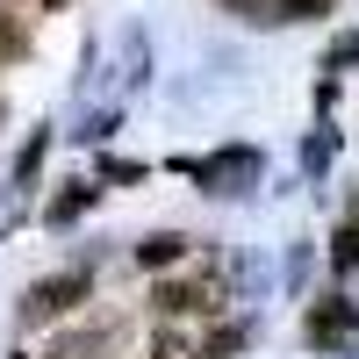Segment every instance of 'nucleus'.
I'll list each match as a JSON object with an SVG mask.
<instances>
[{
    "mask_svg": "<svg viewBox=\"0 0 359 359\" xmlns=\"http://www.w3.org/2000/svg\"><path fill=\"white\" fill-rule=\"evenodd\" d=\"M331 65H359V29H352V36H338V43H331Z\"/></svg>",
    "mask_w": 359,
    "mask_h": 359,
    "instance_id": "14",
    "label": "nucleus"
},
{
    "mask_svg": "<svg viewBox=\"0 0 359 359\" xmlns=\"http://www.w3.org/2000/svg\"><path fill=\"white\" fill-rule=\"evenodd\" d=\"M237 345H245V323H223V331H216V338H208V352H216V359H230Z\"/></svg>",
    "mask_w": 359,
    "mask_h": 359,
    "instance_id": "11",
    "label": "nucleus"
},
{
    "mask_svg": "<svg viewBox=\"0 0 359 359\" xmlns=\"http://www.w3.org/2000/svg\"><path fill=\"white\" fill-rule=\"evenodd\" d=\"M43 144H50V130H29V144L15 151V180H22V187H36V165H43Z\"/></svg>",
    "mask_w": 359,
    "mask_h": 359,
    "instance_id": "5",
    "label": "nucleus"
},
{
    "mask_svg": "<svg viewBox=\"0 0 359 359\" xmlns=\"http://www.w3.org/2000/svg\"><path fill=\"white\" fill-rule=\"evenodd\" d=\"M331 266H338V273H359V223H345L331 237Z\"/></svg>",
    "mask_w": 359,
    "mask_h": 359,
    "instance_id": "8",
    "label": "nucleus"
},
{
    "mask_svg": "<svg viewBox=\"0 0 359 359\" xmlns=\"http://www.w3.org/2000/svg\"><path fill=\"white\" fill-rule=\"evenodd\" d=\"M43 8H65V0H43Z\"/></svg>",
    "mask_w": 359,
    "mask_h": 359,
    "instance_id": "15",
    "label": "nucleus"
},
{
    "mask_svg": "<svg viewBox=\"0 0 359 359\" xmlns=\"http://www.w3.org/2000/svg\"><path fill=\"white\" fill-rule=\"evenodd\" d=\"M86 302V266L79 273H50V280H29L22 287V323H50V316H65Z\"/></svg>",
    "mask_w": 359,
    "mask_h": 359,
    "instance_id": "2",
    "label": "nucleus"
},
{
    "mask_svg": "<svg viewBox=\"0 0 359 359\" xmlns=\"http://www.w3.org/2000/svg\"><path fill=\"white\" fill-rule=\"evenodd\" d=\"M187 172H194V187H201V194H216V201H230V194H245V187H259V172H266V158L252 151V144H230V151H208V158H194Z\"/></svg>",
    "mask_w": 359,
    "mask_h": 359,
    "instance_id": "1",
    "label": "nucleus"
},
{
    "mask_svg": "<svg viewBox=\"0 0 359 359\" xmlns=\"http://www.w3.org/2000/svg\"><path fill=\"white\" fill-rule=\"evenodd\" d=\"M101 180H115V187H130V180H144L137 158H101Z\"/></svg>",
    "mask_w": 359,
    "mask_h": 359,
    "instance_id": "10",
    "label": "nucleus"
},
{
    "mask_svg": "<svg viewBox=\"0 0 359 359\" xmlns=\"http://www.w3.org/2000/svg\"><path fill=\"white\" fill-rule=\"evenodd\" d=\"M352 331H359V309L345 302V294H323V302L309 309V345H331V352H338Z\"/></svg>",
    "mask_w": 359,
    "mask_h": 359,
    "instance_id": "3",
    "label": "nucleus"
},
{
    "mask_svg": "<svg viewBox=\"0 0 359 359\" xmlns=\"http://www.w3.org/2000/svg\"><path fill=\"white\" fill-rule=\"evenodd\" d=\"M86 201H94V187H86V180H72V187H65V194H57V201H50V230H65V223L79 216V208H86Z\"/></svg>",
    "mask_w": 359,
    "mask_h": 359,
    "instance_id": "6",
    "label": "nucleus"
},
{
    "mask_svg": "<svg viewBox=\"0 0 359 359\" xmlns=\"http://www.w3.org/2000/svg\"><path fill=\"white\" fill-rule=\"evenodd\" d=\"M72 137H79V144H108V137H115V108H94V115H86V123L72 130Z\"/></svg>",
    "mask_w": 359,
    "mask_h": 359,
    "instance_id": "9",
    "label": "nucleus"
},
{
    "mask_svg": "<svg viewBox=\"0 0 359 359\" xmlns=\"http://www.w3.org/2000/svg\"><path fill=\"white\" fill-rule=\"evenodd\" d=\"M323 8H331V0H280V15H273V22H294V15H323Z\"/></svg>",
    "mask_w": 359,
    "mask_h": 359,
    "instance_id": "13",
    "label": "nucleus"
},
{
    "mask_svg": "<svg viewBox=\"0 0 359 359\" xmlns=\"http://www.w3.org/2000/svg\"><path fill=\"white\" fill-rule=\"evenodd\" d=\"M180 252H187V237H180V230H151V237L137 245V266H144V273H165Z\"/></svg>",
    "mask_w": 359,
    "mask_h": 359,
    "instance_id": "4",
    "label": "nucleus"
},
{
    "mask_svg": "<svg viewBox=\"0 0 359 359\" xmlns=\"http://www.w3.org/2000/svg\"><path fill=\"white\" fill-rule=\"evenodd\" d=\"M151 359H194V352H187V338L165 331V338H151Z\"/></svg>",
    "mask_w": 359,
    "mask_h": 359,
    "instance_id": "12",
    "label": "nucleus"
},
{
    "mask_svg": "<svg viewBox=\"0 0 359 359\" xmlns=\"http://www.w3.org/2000/svg\"><path fill=\"white\" fill-rule=\"evenodd\" d=\"M331 151H338V137H331V130H309V144H302V165L323 180V172H331Z\"/></svg>",
    "mask_w": 359,
    "mask_h": 359,
    "instance_id": "7",
    "label": "nucleus"
}]
</instances>
